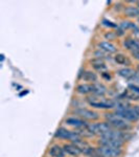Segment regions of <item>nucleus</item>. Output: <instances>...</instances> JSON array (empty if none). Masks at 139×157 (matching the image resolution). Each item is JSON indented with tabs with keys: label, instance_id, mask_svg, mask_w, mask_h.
Returning a JSON list of instances; mask_svg holds the SVG:
<instances>
[{
	"label": "nucleus",
	"instance_id": "obj_25",
	"mask_svg": "<svg viewBox=\"0 0 139 157\" xmlns=\"http://www.w3.org/2000/svg\"><path fill=\"white\" fill-rule=\"evenodd\" d=\"M132 54H133L134 57L136 58V59L139 60V52H132Z\"/></svg>",
	"mask_w": 139,
	"mask_h": 157
},
{
	"label": "nucleus",
	"instance_id": "obj_14",
	"mask_svg": "<svg viewBox=\"0 0 139 157\" xmlns=\"http://www.w3.org/2000/svg\"><path fill=\"white\" fill-rule=\"evenodd\" d=\"M125 47H127L128 49L132 50V52H139V41L136 39H127L123 43Z\"/></svg>",
	"mask_w": 139,
	"mask_h": 157
},
{
	"label": "nucleus",
	"instance_id": "obj_26",
	"mask_svg": "<svg viewBox=\"0 0 139 157\" xmlns=\"http://www.w3.org/2000/svg\"><path fill=\"white\" fill-rule=\"evenodd\" d=\"M3 60H4V56L1 55V61H3Z\"/></svg>",
	"mask_w": 139,
	"mask_h": 157
},
{
	"label": "nucleus",
	"instance_id": "obj_12",
	"mask_svg": "<svg viewBox=\"0 0 139 157\" xmlns=\"http://www.w3.org/2000/svg\"><path fill=\"white\" fill-rule=\"evenodd\" d=\"M66 124L71 127H74L75 129H79V128H83L86 127L88 124H86L84 121L79 120V118H75V117H69L66 118Z\"/></svg>",
	"mask_w": 139,
	"mask_h": 157
},
{
	"label": "nucleus",
	"instance_id": "obj_9",
	"mask_svg": "<svg viewBox=\"0 0 139 157\" xmlns=\"http://www.w3.org/2000/svg\"><path fill=\"white\" fill-rule=\"evenodd\" d=\"M77 91L81 94H94L95 93V84H81L77 87Z\"/></svg>",
	"mask_w": 139,
	"mask_h": 157
},
{
	"label": "nucleus",
	"instance_id": "obj_29",
	"mask_svg": "<svg viewBox=\"0 0 139 157\" xmlns=\"http://www.w3.org/2000/svg\"><path fill=\"white\" fill-rule=\"evenodd\" d=\"M138 22H139V18H138Z\"/></svg>",
	"mask_w": 139,
	"mask_h": 157
},
{
	"label": "nucleus",
	"instance_id": "obj_19",
	"mask_svg": "<svg viewBox=\"0 0 139 157\" xmlns=\"http://www.w3.org/2000/svg\"><path fill=\"white\" fill-rule=\"evenodd\" d=\"M92 64H93V67L95 68V69L100 70V71H105V70H107V66L105 65V63H103L100 60L98 61H92Z\"/></svg>",
	"mask_w": 139,
	"mask_h": 157
},
{
	"label": "nucleus",
	"instance_id": "obj_10",
	"mask_svg": "<svg viewBox=\"0 0 139 157\" xmlns=\"http://www.w3.org/2000/svg\"><path fill=\"white\" fill-rule=\"evenodd\" d=\"M63 148H64L65 153L68 154V155H70V156L77 157V156H79L82 154V151H81L80 149L74 145V144H66V145H64Z\"/></svg>",
	"mask_w": 139,
	"mask_h": 157
},
{
	"label": "nucleus",
	"instance_id": "obj_4",
	"mask_svg": "<svg viewBox=\"0 0 139 157\" xmlns=\"http://www.w3.org/2000/svg\"><path fill=\"white\" fill-rule=\"evenodd\" d=\"M88 129L90 130V132L93 135H100V137L105 135L107 132H109L111 129H113L109 124L106 123H93V124H88Z\"/></svg>",
	"mask_w": 139,
	"mask_h": 157
},
{
	"label": "nucleus",
	"instance_id": "obj_6",
	"mask_svg": "<svg viewBox=\"0 0 139 157\" xmlns=\"http://www.w3.org/2000/svg\"><path fill=\"white\" fill-rule=\"evenodd\" d=\"M98 153L103 157H120L122 154V150L118 148H112L107 146H100L96 148Z\"/></svg>",
	"mask_w": 139,
	"mask_h": 157
},
{
	"label": "nucleus",
	"instance_id": "obj_7",
	"mask_svg": "<svg viewBox=\"0 0 139 157\" xmlns=\"http://www.w3.org/2000/svg\"><path fill=\"white\" fill-rule=\"evenodd\" d=\"M73 112L79 116H81L82 118H85V120H88V121H96L100 118V114H98L96 111L90 110V109H87V108L75 109Z\"/></svg>",
	"mask_w": 139,
	"mask_h": 157
},
{
	"label": "nucleus",
	"instance_id": "obj_21",
	"mask_svg": "<svg viewBox=\"0 0 139 157\" xmlns=\"http://www.w3.org/2000/svg\"><path fill=\"white\" fill-rule=\"evenodd\" d=\"M135 27V25H133L132 22H130V21H123V22H121V27H122V29H130V27Z\"/></svg>",
	"mask_w": 139,
	"mask_h": 157
},
{
	"label": "nucleus",
	"instance_id": "obj_5",
	"mask_svg": "<svg viewBox=\"0 0 139 157\" xmlns=\"http://www.w3.org/2000/svg\"><path fill=\"white\" fill-rule=\"evenodd\" d=\"M54 137L61 138V139H68V140H71L72 143L75 140H79V139L83 138L82 136L77 132V131H75V132H72V131H69L65 128L58 129L54 133Z\"/></svg>",
	"mask_w": 139,
	"mask_h": 157
},
{
	"label": "nucleus",
	"instance_id": "obj_3",
	"mask_svg": "<svg viewBox=\"0 0 139 157\" xmlns=\"http://www.w3.org/2000/svg\"><path fill=\"white\" fill-rule=\"evenodd\" d=\"M87 102L90 106L97 109H111L115 106V103L111 100L105 98L103 95L92 94L87 98Z\"/></svg>",
	"mask_w": 139,
	"mask_h": 157
},
{
	"label": "nucleus",
	"instance_id": "obj_27",
	"mask_svg": "<svg viewBox=\"0 0 139 157\" xmlns=\"http://www.w3.org/2000/svg\"><path fill=\"white\" fill-rule=\"evenodd\" d=\"M137 69H138V72H137V75H139V65H138V67H137Z\"/></svg>",
	"mask_w": 139,
	"mask_h": 157
},
{
	"label": "nucleus",
	"instance_id": "obj_24",
	"mask_svg": "<svg viewBox=\"0 0 139 157\" xmlns=\"http://www.w3.org/2000/svg\"><path fill=\"white\" fill-rule=\"evenodd\" d=\"M115 37V35H112V34H106V38H109V40H111V39H113V38Z\"/></svg>",
	"mask_w": 139,
	"mask_h": 157
},
{
	"label": "nucleus",
	"instance_id": "obj_15",
	"mask_svg": "<svg viewBox=\"0 0 139 157\" xmlns=\"http://www.w3.org/2000/svg\"><path fill=\"white\" fill-rule=\"evenodd\" d=\"M118 75H119L120 77H122V78H126L131 80V78H135L136 75H137V73L134 71L133 69H131V68H123V69L118 70Z\"/></svg>",
	"mask_w": 139,
	"mask_h": 157
},
{
	"label": "nucleus",
	"instance_id": "obj_23",
	"mask_svg": "<svg viewBox=\"0 0 139 157\" xmlns=\"http://www.w3.org/2000/svg\"><path fill=\"white\" fill-rule=\"evenodd\" d=\"M130 89L132 90L133 92L138 93V94H139V87H138V86H136V85H130Z\"/></svg>",
	"mask_w": 139,
	"mask_h": 157
},
{
	"label": "nucleus",
	"instance_id": "obj_11",
	"mask_svg": "<svg viewBox=\"0 0 139 157\" xmlns=\"http://www.w3.org/2000/svg\"><path fill=\"white\" fill-rule=\"evenodd\" d=\"M48 154L51 157H65V151L64 148L59 145H54L49 149Z\"/></svg>",
	"mask_w": 139,
	"mask_h": 157
},
{
	"label": "nucleus",
	"instance_id": "obj_18",
	"mask_svg": "<svg viewBox=\"0 0 139 157\" xmlns=\"http://www.w3.org/2000/svg\"><path fill=\"white\" fill-rule=\"evenodd\" d=\"M114 59L117 64H120V65H130L131 64V61L129 60V58L122 54H117L115 56Z\"/></svg>",
	"mask_w": 139,
	"mask_h": 157
},
{
	"label": "nucleus",
	"instance_id": "obj_28",
	"mask_svg": "<svg viewBox=\"0 0 139 157\" xmlns=\"http://www.w3.org/2000/svg\"><path fill=\"white\" fill-rule=\"evenodd\" d=\"M137 7H138V9H139V1L137 2Z\"/></svg>",
	"mask_w": 139,
	"mask_h": 157
},
{
	"label": "nucleus",
	"instance_id": "obj_8",
	"mask_svg": "<svg viewBox=\"0 0 139 157\" xmlns=\"http://www.w3.org/2000/svg\"><path fill=\"white\" fill-rule=\"evenodd\" d=\"M100 146H107V147H112V148H118L121 149V147L123 146L125 141L118 140V139L114 138H108V137H100L98 140Z\"/></svg>",
	"mask_w": 139,
	"mask_h": 157
},
{
	"label": "nucleus",
	"instance_id": "obj_2",
	"mask_svg": "<svg viewBox=\"0 0 139 157\" xmlns=\"http://www.w3.org/2000/svg\"><path fill=\"white\" fill-rule=\"evenodd\" d=\"M105 118L107 121V123L115 130L128 132V130L131 129V126L127 123V121L121 118L116 113H107V114H105Z\"/></svg>",
	"mask_w": 139,
	"mask_h": 157
},
{
	"label": "nucleus",
	"instance_id": "obj_22",
	"mask_svg": "<svg viewBox=\"0 0 139 157\" xmlns=\"http://www.w3.org/2000/svg\"><path fill=\"white\" fill-rule=\"evenodd\" d=\"M103 24L105 26H109V27H116V25L114 23H112L111 21H108V20H103Z\"/></svg>",
	"mask_w": 139,
	"mask_h": 157
},
{
	"label": "nucleus",
	"instance_id": "obj_1",
	"mask_svg": "<svg viewBox=\"0 0 139 157\" xmlns=\"http://www.w3.org/2000/svg\"><path fill=\"white\" fill-rule=\"evenodd\" d=\"M115 113L126 121H136L139 120V108H137V106L133 107V106L120 104V105H118Z\"/></svg>",
	"mask_w": 139,
	"mask_h": 157
},
{
	"label": "nucleus",
	"instance_id": "obj_20",
	"mask_svg": "<svg viewBox=\"0 0 139 157\" xmlns=\"http://www.w3.org/2000/svg\"><path fill=\"white\" fill-rule=\"evenodd\" d=\"M135 92H133L132 90L131 91H127V92H125L123 93V97H125L126 98H128V100H135V101H137V100H139V97L138 95H135L134 94Z\"/></svg>",
	"mask_w": 139,
	"mask_h": 157
},
{
	"label": "nucleus",
	"instance_id": "obj_13",
	"mask_svg": "<svg viewBox=\"0 0 139 157\" xmlns=\"http://www.w3.org/2000/svg\"><path fill=\"white\" fill-rule=\"evenodd\" d=\"M98 46H100V48L102 50H103V52H109V54H113V52H117V47L110 42H106V41L100 42V44H98Z\"/></svg>",
	"mask_w": 139,
	"mask_h": 157
},
{
	"label": "nucleus",
	"instance_id": "obj_17",
	"mask_svg": "<svg viewBox=\"0 0 139 157\" xmlns=\"http://www.w3.org/2000/svg\"><path fill=\"white\" fill-rule=\"evenodd\" d=\"M82 78L84 81H86V82H95V81L97 80V75L95 72L91 71V70H88V71H85L84 75H83Z\"/></svg>",
	"mask_w": 139,
	"mask_h": 157
},
{
	"label": "nucleus",
	"instance_id": "obj_16",
	"mask_svg": "<svg viewBox=\"0 0 139 157\" xmlns=\"http://www.w3.org/2000/svg\"><path fill=\"white\" fill-rule=\"evenodd\" d=\"M125 14L131 18H135V17L139 18V9L137 6H127L125 9Z\"/></svg>",
	"mask_w": 139,
	"mask_h": 157
}]
</instances>
